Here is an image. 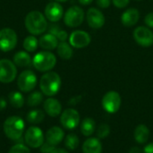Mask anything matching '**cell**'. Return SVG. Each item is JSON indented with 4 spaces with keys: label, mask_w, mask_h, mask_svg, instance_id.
I'll return each instance as SVG.
<instances>
[{
    "label": "cell",
    "mask_w": 153,
    "mask_h": 153,
    "mask_svg": "<svg viewBox=\"0 0 153 153\" xmlns=\"http://www.w3.org/2000/svg\"><path fill=\"white\" fill-rule=\"evenodd\" d=\"M37 84V76L30 70H25L18 76L17 85L21 91L29 92L31 91Z\"/></svg>",
    "instance_id": "ba28073f"
},
{
    "label": "cell",
    "mask_w": 153,
    "mask_h": 153,
    "mask_svg": "<svg viewBox=\"0 0 153 153\" xmlns=\"http://www.w3.org/2000/svg\"><path fill=\"white\" fill-rule=\"evenodd\" d=\"M144 22L149 28H153V12L149 13L145 18H144Z\"/></svg>",
    "instance_id": "d590c367"
},
{
    "label": "cell",
    "mask_w": 153,
    "mask_h": 153,
    "mask_svg": "<svg viewBox=\"0 0 153 153\" xmlns=\"http://www.w3.org/2000/svg\"><path fill=\"white\" fill-rule=\"evenodd\" d=\"M91 36L84 30H74L69 37V43L75 48H83L91 43Z\"/></svg>",
    "instance_id": "4fadbf2b"
},
{
    "label": "cell",
    "mask_w": 153,
    "mask_h": 153,
    "mask_svg": "<svg viewBox=\"0 0 153 153\" xmlns=\"http://www.w3.org/2000/svg\"><path fill=\"white\" fill-rule=\"evenodd\" d=\"M84 20V12L79 6L70 7L65 13L64 22L65 25L71 28L80 26Z\"/></svg>",
    "instance_id": "52a82bcc"
},
{
    "label": "cell",
    "mask_w": 153,
    "mask_h": 153,
    "mask_svg": "<svg viewBox=\"0 0 153 153\" xmlns=\"http://www.w3.org/2000/svg\"><path fill=\"white\" fill-rule=\"evenodd\" d=\"M56 64V56L49 51H41L37 53L33 59L32 65L39 72H48L55 67Z\"/></svg>",
    "instance_id": "277c9868"
},
{
    "label": "cell",
    "mask_w": 153,
    "mask_h": 153,
    "mask_svg": "<svg viewBox=\"0 0 153 153\" xmlns=\"http://www.w3.org/2000/svg\"><path fill=\"white\" fill-rule=\"evenodd\" d=\"M56 2H58V3H63V2H66L68 0H55Z\"/></svg>",
    "instance_id": "b9f144b4"
},
{
    "label": "cell",
    "mask_w": 153,
    "mask_h": 153,
    "mask_svg": "<svg viewBox=\"0 0 153 153\" xmlns=\"http://www.w3.org/2000/svg\"><path fill=\"white\" fill-rule=\"evenodd\" d=\"M24 122L23 120L16 116L8 117L4 123V133L7 138L13 141H17L22 138L24 132Z\"/></svg>",
    "instance_id": "3957f363"
},
{
    "label": "cell",
    "mask_w": 153,
    "mask_h": 153,
    "mask_svg": "<svg viewBox=\"0 0 153 153\" xmlns=\"http://www.w3.org/2000/svg\"><path fill=\"white\" fill-rule=\"evenodd\" d=\"M134 139L138 143H145L150 137V130L145 125H139L134 130Z\"/></svg>",
    "instance_id": "44dd1931"
},
{
    "label": "cell",
    "mask_w": 153,
    "mask_h": 153,
    "mask_svg": "<svg viewBox=\"0 0 153 153\" xmlns=\"http://www.w3.org/2000/svg\"><path fill=\"white\" fill-rule=\"evenodd\" d=\"M13 63L17 66L25 67V66H29L32 63V60L30 55L28 54V52L19 51L13 56Z\"/></svg>",
    "instance_id": "7402d4cb"
},
{
    "label": "cell",
    "mask_w": 153,
    "mask_h": 153,
    "mask_svg": "<svg viewBox=\"0 0 153 153\" xmlns=\"http://www.w3.org/2000/svg\"><path fill=\"white\" fill-rule=\"evenodd\" d=\"M64 136H65V134L62 128L58 126H53L48 130L46 134V140L50 144L56 146L63 141Z\"/></svg>",
    "instance_id": "ac0fdd59"
},
{
    "label": "cell",
    "mask_w": 153,
    "mask_h": 153,
    "mask_svg": "<svg viewBox=\"0 0 153 153\" xmlns=\"http://www.w3.org/2000/svg\"><path fill=\"white\" fill-rule=\"evenodd\" d=\"M79 143H80L79 138L74 134H69L65 139V147L68 150H71V151H74V150L77 149V147L79 146Z\"/></svg>",
    "instance_id": "83f0119b"
},
{
    "label": "cell",
    "mask_w": 153,
    "mask_h": 153,
    "mask_svg": "<svg viewBox=\"0 0 153 153\" xmlns=\"http://www.w3.org/2000/svg\"><path fill=\"white\" fill-rule=\"evenodd\" d=\"M93 2V0H79V3L82 5H88L90 4H91Z\"/></svg>",
    "instance_id": "74e56055"
},
{
    "label": "cell",
    "mask_w": 153,
    "mask_h": 153,
    "mask_svg": "<svg viewBox=\"0 0 153 153\" xmlns=\"http://www.w3.org/2000/svg\"><path fill=\"white\" fill-rule=\"evenodd\" d=\"M17 44V35L10 28H4L0 30V50L3 52L11 51Z\"/></svg>",
    "instance_id": "5b68a950"
},
{
    "label": "cell",
    "mask_w": 153,
    "mask_h": 153,
    "mask_svg": "<svg viewBox=\"0 0 153 153\" xmlns=\"http://www.w3.org/2000/svg\"><path fill=\"white\" fill-rule=\"evenodd\" d=\"M8 153H30V152L27 146L22 143H18V144L12 146Z\"/></svg>",
    "instance_id": "1f68e13d"
},
{
    "label": "cell",
    "mask_w": 153,
    "mask_h": 153,
    "mask_svg": "<svg viewBox=\"0 0 153 153\" xmlns=\"http://www.w3.org/2000/svg\"><path fill=\"white\" fill-rule=\"evenodd\" d=\"M43 100V95L39 91H33L30 93L27 99V103L30 107L39 106Z\"/></svg>",
    "instance_id": "f1b7e54d"
},
{
    "label": "cell",
    "mask_w": 153,
    "mask_h": 153,
    "mask_svg": "<svg viewBox=\"0 0 153 153\" xmlns=\"http://www.w3.org/2000/svg\"><path fill=\"white\" fill-rule=\"evenodd\" d=\"M51 153H68L65 149H61V148H56Z\"/></svg>",
    "instance_id": "f35d334b"
},
{
    "label": "cell",
    "mask_w": 153,
    "mask_h": 153,
    "mask_svg": "<svg viewBox=\"0 0 153 153\" xmlns=\"http://www.w3.org/2000/svg\"><path fill=\"white\" fill-rule=\"evenodd\" d=\"M134 39L142 47H151L153 45V31L145 26H139L134 30Z\"/></svg>",
    "instance_id": "8fae6325"
},
{
    "label": "cell",
    "mask_w": 153,
    "mask_h": 153,
    "mask_svg": "<svg viewBox=\"0 0 153 153\" xmlns=\"http://www.w3.org/2000/svg\"><path fill=\"white\" fill-rule=\"evenodd\" d=\"M26 144L30 148H40L44 143V134L42 130L38 126H30L24 135Z\"/></svg>",
    "instance_id": "8992f818"
},
{
    "label": "cell",
    "mask_w": 153,
    "mask_h": 153,
    "mask_svg": "<svg viewBox=\"0 0 153 153\" xmlns=\"http://www.w3.org/2000/svg\"><path fill=\"white\" fill-rule=\"evenodd\" d=\"M43 108H44L45 112L48 116H50L52 117H58L62 112V105H61V103L57 100H56L54 98L47 99L44 101Z\"/></svg>",
    "instance_id": "2e32d148"
},
{
    "label": "cell",
    "mask_w": 153,
    "mask_h": 153,
    "mask_svg": "<svg viewBox=\"0 0 153 153\" xmlns=\"http://www.w3.org/2000/svg\"><path fill=\"white\" fill-rule=\"evenodd\" d=\"M57 54L58 56L65 60H69L73 56V49L71 45L65 41H61L57 45Z\"/></svg>",
    "instance_id": "cb8c5ba5"
},
{
    "label": "cell",
    "mask_w": 153,
    "mask_h": 153,
    "mask_svg": "<svg viewBox=\"0 0 153 153\" xmlns=\"http://www.w3.org/2000/svg\"><path fill=\"white\" fill-rule=\"evenodd\" d=\"M96 130V123L93 118L86 117L82 121L81 132L84 136H91Z\"/></svg>",
    "instance_id": "603a6c76"
},
{
    "label": "cell",
    "mask_w": 153,
    "mask_h": 153,
    "mask_svg": "<svg viewBox=\"0 0 153 153\" xmlns=\"http://www.w3.org/2000/svg\"><path fill=\"white\" fill-rule=\"evenodd\" d=\"M39 88L46 96L52 97L56 95L61 88V78L55 72H47L39 81Z\"/></svg>",
    "instance_id": "7a4b0ae2"
},
{
    "label": "cell",
    "mask_w": 153,
    "mask_h": 153,
    "mask_svg": "<svg viewBox=\"0 0 153 153\" xmlns=\"http://www.w3.org/2000/svg\"><path fill=\"white\" fill-rule=\"evenodd\" d=\"M129 153H142V151L138 148V147H133L130 151Z\"/></svg>",
    "instance_id": "ab89813d"
},
{
    "label": "cell",
    "mask_w": 153,
    "mask_h": 153,
    "mask_svg": "<svg viewBox=\"0 0 153 153\" xmlns=\"http://www.w3.org/2000/svg\"><path fill=\"white\" fill-rule=\"evenodd\" d=\"M25 27L31 35H40L48 29V22L45 15L39 11H31L25 17Z\"/></svg>",
    "instance_id": "6da1fadb"
},
{
    "label": "cell",
    "mask_w": 153,
    "mask_h": 153,
    "mask_svg": "<svg viewBox=\"0 0 153 153\" xmlns=\"http://www.w3.org/2000/svg\"><path fill=\"white\" fill-rule=\"evenodd\" d=\"M139 18H140L139 11L135 8H129L123 13L121 16V22L124 26L132 27L138 22Z\"/></svg>",
    "instance_id": "e0dca14e"
},
{
    "label": "cell",
    "mask_w": 153,
    "mask_h": 153,
    "mask_svg": "<svg viewBox=\"0 0 153 153\" xmlns=\"http://www.w3.org/2000/svg\"><path fill=\"white\" fill-rule=\"evenodd\" d=\"M143 153H153V143L147 144L144 149H143Z\"/></svg>",
    "instance_id": "8d00e7d4"
},
{
    "label": "cell",
    "mask_w": 153,
    "mask_h": 153,
    "mask_svg": "<svg viewBox=\"0 0 153 153\" xmlns=\"http://www.w3.org/2000/svg\"><path fill=\"white\" fill-rule=\"evenodd\" d=\"M109 134H110V127H109L108 125H107V124H101L100 126H98V128H97V135H98V138H100V139L106 138L107 136H108Z\"/></svg>",
    "instance_id": "f546056e"
},
{
    "label": "cell",
    "mask_w": 153,
    "mask_h": 153,
    "mask_svg": "<svg viewBox=\"0 0 153 153\" xmlns=\"http://www.w3.org/2000/svg\"><path fill=\"white\" fill-rule=\"evenodd\" d=\"M86 20L88 25L92 29H100L105 24V16L101 11L91 7L87 11Z\"/></svg>",
    "instance_id": "5bb4252c"
},
{
    "label": "cell",
    "mask_w": 153,
    "mask_h": 153,
    "mask_svg": "<svg viewBox=\"0 0 153 153\" xmlns=\"http://www.w3.org/2000/svg\"><path fill=\"white\" fill-rule=\"evenodd\" d=\"M8 99L12 107L15 108H20L24 105V98L22 94L19 91H12L9 94Z\"/></svg>",
    "instance_id": "484cf974"
},
{
    "label": "cell",
    "mask_w": 153,
    "mask_h": 153,
    "mask_svg": "<svg viewBox=\"0 0 153 153\" xmlns=\"http://www.w3.org/2000/svg\"><path fill=\"white\" fill-rule=\"evenodd\" d=\"M6 107V102H5V100L3 99V98H1L0 99V109H3V108H4Z\"/></svg>",
    "instance_id": "60d3db41"
},
{
    "label": "cell",
    "mask_w": 153,
    "mask_h": 153,
    "mask_svg": "<svg viewBox=\"0 0 153 153\" xmlns=\"http://www.w3.org/2000/svg\"><path fill=\"white\" fill-rule=\"evenodd\" d=\"M17 75L16 65L8 59L0 60V82L3 83L12 82Z\"/></svg>",
    "instance_id": "9c48e42d"
},
{
    "label": "cell",
    "mask_w": 153,
    "mask_h": 153,
    "mask_svg": "<svg viewBox=\"0 0 153 153\" xmlns=\"http://www.w3.org/2000/svg\"><path fill=\"white\" fill-rule=\"evenodd\" d=\"M44 117L45 114L40 109H33L27 114V120L32 125H38L41 123L44 120Z\"/></svg>",
    "instance_id": "d4e9b609"
},
{
    "label": "cell",
    "mask_w": 153,
    "mask_h": 153,
    "mask_svg": "<svg viewBox=\"0 0 153 153\" xmlns=\"http://www.w3.org/2000/svg\"><path fill=\"white\" fill-rule=\"evenodd\" d=\"M55 146L50 144L49 143L46 142V143H43V144L40 146V151L42 153H51L54 150H55Z\"/></svg>",
    "instance_id": "d6a6232c"
},
{
    "label": "cell",
    "mask_w": 153,
    "mask_h": 153,
    "mask_svg": "<svg viewBox=\"0 0 153 153\" xmlns=\"http://www.w3.org/2000/svg\"><path fill=\"white\" fill-rule=\"evenodd\" d=\"M110 3H111V0H96L97 5L103 9H107L108 7H109Z\"/></svg>",
    "instance_id": "e575fe53"
},
{
    "label": "cell",
    "mask_w": 153,
    "mask_h": 153,
    "mask_svg": "<svg viewBox=\"0 0 153 153\" xmlns=\"http://www.w3.org/2000/svg\"><path fill=\"white\" fill-rule=\"evenodd\" d=\"M58 39L52 33H48L41 36L39 39V46L45 50H53L57 48Z\"/></svg>",
    "instance_id": "d6986e66"
},
{
    "label": "cell",
    "mask_w": 153,
    "mask_h": 153,
    "mask_svg": "<svg viewBox=\"0 0 153 153\" xmlns=\"http://www.w3.org/2000/svg\"><path fill=\"white\" fill-rule=\"evenodd\" d=\"M64 14V9L58 2H50L45 8V16L47 20L56 22H58Z\"/></svg>",
    "instance_id": "9a60e30c"
},
{
    "label": "cell",
    "mask_w": 153,
    "mask_h": 153,
    "mask_svg": "<svg viewBox=\"0 0 153 153\" xmlns=\"http://www.w3.org/2000/svg\"><path fill=\"white\" fill-rule=\"evenodd\" d=\"M39 46V40L34 35H30L25 38L23 40V48L27 52H34Z\"/></svg>",
    "instance_id": "4316f807"
},
{
    "label": "cell",
    "mask_w": 153,
    "mask_h": 153,
    "mask_svg": "<svg viewBox=\"0 0 153 153\" xmlns=\"http://www.w3.org/2000/svg\"><path fill=\"white\" fill-rule=\"evenodd\" d=\"M121 106V97L118 92L111 91L107 92L102 99L103 108L110 114L117 112Z\"/></svg>",
    "instance_id": "30bf717a"
},
{
    "label": "cell",
    "mask_w": 153,
    "mask_h": 153,
    "mask_svg": "<svg viewBox=\"0 0 153 153\" xmlns=\"http://www.w3.org/2000/svg\"><path fill=\"white\" fill-rule=\"evenodd\" d=\"M60 123L66 129H74L80 124V115L78 111L74 108L65 109L61 114Z\"/></svg>",
    "instance_id": "7c38bea8"
},
{
    "label": "cell",
    "mask_w": 153,
    "mask_h": 153,
    "mask_svg": "<svg viewBox=\"0 0 153 153\" xmlns=\"http://www.w3.org/2000/svg\"><path fill=\"white\" fill-rule=\"evenodd\" d=\"M83 153H101L102 144L98 138H89L82 145Z\"/></svg>",
    "instance_id": "ffe728a7"
},
{
    "label": "cell",
    "mask_w": 153,
    "mask_h": 153,
    "mask_svg": "<svg viewBox=\"0 0 153 153\" xmlns=\"http://www.w3.org/2000/svg\"><path fill=\"white\" fill-rule=\"evenodd\" d=\"M50 33L55 35L57 38V39L60 41H65L68 38L66 31H65L63 30H58L56 27H52V29L50 30Z\"/></svg>",
    "instance_id": "4dcf8cb0"
},
{
    "label": "cell",
    "mask_w": 153,
    "mask_h": 153,
    "mask_svg": "<svg viewBox=\"0 0 153 153\" xmlns=\"http://www.w3.org/2000/svg\"><path fill=\"white\" fill-rule=\"evenodd\" d=\"M112 1H113L114 5L117 8H120V9L127 6V4L130 2V0H112Z\"/></svg>",
    "instance_id": "836d02e7"
}]
</instances>
